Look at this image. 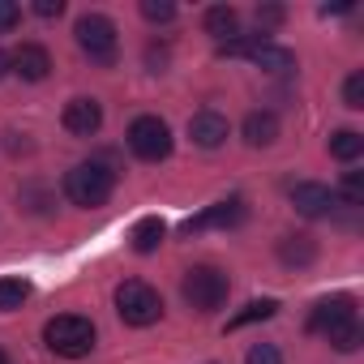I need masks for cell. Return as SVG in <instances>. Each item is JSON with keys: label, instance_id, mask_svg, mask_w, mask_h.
Returning <instances> with one entry per match:
<instances>
[{"label": "cell", "instance_id": "f546056e", "mask_svg": "<svg viewBox=\"0 0 364 364\" xmlns=\"http://www.w3.org/2000/svg\"><path fill=\"white\" fill-rule=\"evenodd\" d=\"M0 364H9V355H5V351H0Z\"/></svg>", "mask_w": 364, "mask_h": 364}, {"label": "cell", "instance_id": "5b68a950", "mask_svg": "<svg viewBox=\"0 0 364 364\" xmlns=\"http://www.w3.org/2000/svg\"><path fill=\"white\" fill-rule=\"evenodd\" d=\"M73 39H77V48H82L90 60H99V65H112V60H116V22H112V18H103V14H82L77 26H73Z\"/></svg>", "mask_w": 364, "mask_h": 364}, {"label": "cell", "instance_id": "6da1fadb", "mask_svg": "<svg viewBox=\"0 0 364 364\" xmlns=\"http://www.w3.org/2000/svg\"><path fill=\"white\" fill-rule=\"evenodd\" d=\"M43 343H48V351H56L65 360H82L95 351V321L77 317V313H60L43 326Z\"/></svg>", "mask_w": 364, "mask_h": 364}, {"label": "cell", "instance_id": "d4e9b609", "mask_svg": "<svg viewBox=\"0 0 364 364\" xmlns=\"http://www.w3.org/2000/svg\"><path fill=\"white\" fill-rule=\"evenodd\" d=\"M343 202H347V206H360V202H364V176H360V171H347V176H343Z\"/></svg>", "mask_w": 364, "mask_h": 364}, {"label": "cell", "instance_id": "3957f363", "mask_svg": "<svg viewBox=\"0 0 364 364\" xmlns=\"http://www.w3.org/2000/svg\"><path fill=\"white\" fill-rule=\"evenodd\" d=\"M116 313H120L124 326H137V330L154 326L163 317V296L150 283H141V279H124L116 287Z\"/></svg>", "mask_w": 364, "mask_h": 364}, {"label": "cell", "instance_id": "30bf717a", "mask_svg": "<svg viewBox=\"0 0 364 364\" xmlns=\"http://www.w3.org/2000/svg\"><path fill=\"white\" fill-rule=\"evenodd\" d=\"M60 120H65V129H69L73 137H95V133L103 129V107H99L95 99H69Z\"/></svg>", "mask_w": 364, "mask_h": 364}, {"label": "cell", "instance_id": "277c9868", "mask_svg": "<svg viewBox=\"0 0 364 364\" xmlns=\"http://www.w3.org/2000/svg\"><path fill=\"white\" fill-rule=\"evenodd\" d=\"M180 291H185V300H189L198 313H215V309H223V300H228V274L215 270V266H189Z\"/></svg>", "mask_w": 364, "mask_h": 364}, {"label": "cell", "instance_id": "44dd1931", "mask_svg": "<svg viewBox=\"0 0 364 364\" xmlns=\"http://www.w3.org/2000/svg\"><path fill=\"white\" fill-rule=\"evenodd\" d=\"M31 300V283L26 279H0V313H14Z\"/></svg>", "mask_w": 364, "mask_h": 364}, {"label": "cell", "instance_id": "8fae6325", "mask_svg": "<svg viewBox=\"0 0 364 364\" xmlns=\"http://www.w3.org/2000/svg\"><path fill=\"white\" fill-rule=\"evenodd\" d=\"M351 317H355V300H351V296H326V300L313 304V313H309V330L326 334L330 326L351 321Z\"/></svg>", "mask_w": 364, "mask_h": 364}, {"label": "cell", "instance_id": "f1b7e54d", "mask_svg": "<svg viewBox=\"0 0 364 364\" xmlns=\"http://www.w3.org/2000/svg\"><path fill=\"white\" fill-rule=\"evenodd\" d=\"M5 73H9V56H5V52H0V77H5Z\"/></svg>", "mask_w": 364, "mask_h": 364}, {"label": "cell", "instance_id": "e0dca14e", "mask_svg": "<svg viewBox=\"0 0 364 364\" xmlns=\"http://www.w3.org/2000/svg\"><path fill=\"white\" fill-rule=\"evenodd\" d=\"M279 257H283V266H313L317 245H313V236H283L279 240Z\"/></svg>", "mask_w": 364, "mask_h": 364}, {"label": "cell", "instance_id": "52a82bcc", "mask_svg": "<svg viewBox=\"0 0 364 364\" xmlns=\"http://www.w3.org/2000/svg\"><path fill=\"white\" fill-rule=\"evenodd\" d=\"M245 219H249L245 198H228V202H215V206H206L202 215L185 219V236H193V232H210V228H240Z\"/></svg>", "mask_w": 364, "mask_h": 364}, {"label": "cell", "instance_id": "484cf974", "mask_svg": "<svg viewBox=\"0 0 364 364\" xmlns=\"http://www.w3.org/2000/svg\"><path fill=\"white\" fill-rule=\"evenodd\" d=\"M22 22V9L14 5V0H0V35H5V31H14Z\"/></svg>", "mask_w": 364, "mask_h": 364}, {"label": "cell", "instance_id": "603a6c76", "mask_svg": "<svg viewBox=\"0 0 364 364\" xmlns=\"http://www.w3.org/2000/svg\"><path fill=\"white\" fill-rule=\"evenodd\" d=\"M245 364H283V351L274 343H253L245 351Z\"/></svg>", "mask_w": 364, "mask_h": 364}, {"label": "cell", "instance_id": "cb8c5ba5", "mask_svg": "<svg viewBox=\"0 0 364 364\" xmlns=\"http://www.w3.org/2000/svg\"><path fill=\"white\" fill-rule=\"evenodd\" d=\"M141 18L146 22H171L176 5H171V0H141Z\"/></svg>", "mask_w": 364, "mask_h": 364}, {"label": "cell", "instance_id": "2e32d148", "mask_svg": "<svg viewBox=\"0 0 364 364\" xmlns=\"http://www.w3.org/2000/svg\"><path fill=\"white\" fill-rule=\"evenodd\" d=\"M129 240H133V253H141V257H146V253H154V249L167 240V228H163V219L146 215V219H137V223H133V236H129Z\"/></svg>", "mask_w": 364, "mask_h": 364}, {"label": "cell", "instance_id": "8992f818", "mask_svg": "<svg viewBox=\"0 0 364 364\" xmlns=\"http://www.w3.org/2000/svg\"><path fill=\"white\" fill-rule=\"evenodd\" d=\"M124 137H129V150H133L137 159H146V163H159V159L171 154V129H167V120H159V116H137Z\"/></svg>", "mask_w": 364, "mask_h": 364}, {"label": "cell", "instance_id": "d6986e66", "mask_svg": "<svg viewBox=\"0 0 364 364\" xmlns=\"http://www.w3.org/2000/svg\"><path fill=\"white\" fill-rule=\"evenodd\" d=\"M274 313H279V300H270V296H266V300H249V304L228 321V330H245V326H253V321H270Z\"/></svg>", "mask_w": 364, "mask_h": 364}, {"label": "cell", "instance_id": "9a60e30c", "mask_svg": "<svg viewBox=\"0 0 364 364\" xmlns=\"http://www.w3.org/2000/svg\"><path fill=\"white\" fill-rule=\"evenodd\" d=\"M202 26H206V35H215L219 43H228V39L240 35V14H236L232 5H215V9H206Z\"/></svg>", "mask_w": 364, "mask_h": 364}, {"label": "cell", "instance_id": "ffe728a7", "mask_svg": "<svg viewBox=\"0 0 364 364\" xmlns=\"http://www.w3.org/2000/svg\"><path fill=\"white\" fill-rule=\"evenodd\" d=\"M326 338H330V347H334V351H343V355H347V351H355V347L364 343V334H360V321H355V317H351V321L330 326V330H326Z\"/></svg>", "mask_w": 364, "mask_h": 364}, {"label": "cell", "instance_id": "4316f807", "mask_svg": "<svg viewBox=\"0 0 364 364\" xmlns=\"http://www.w3.org/2000/svg\"><path fill=\"white\" fill-rule=\"evenodd\" d=\"M279 22H283V9L279 5H257V26L262 31H274Z\"/></svg>", "mask_w": 364, "mask_h": 364}, {"label": "cell", "instance_id": "7a4b0ae2", "mask_svg": "<svg viewBox=\"0 0 364 364\" xmlns=\"http://www.w3.org/2000/svg\"><path fill=\"white\" fill-rule=\"evenodd\" d=\"M112 189H116V171L103 167V163H77V167L65 176L69 202H73V206H86V210L103 206V202L112 198Z\"/></svg>", "mask_w": 364, "mask_h": 364}, {"label": "cell", "instance_id": "7c38bea8", "mask_svg": "<svg viewBox=\"0 0 364 364\" xmlns=\"http://www.w3.org/2000/svg\"><path fill=\"white\" fill-rule=\"evenodd\" d=\"M228 116H219V112H198L193 120H189V137H193V146H202V150H219L223 141H228Z\"/></svg>", "mask_w": 364, "mask_h": 364}, {"label": "cell", "instance_id": "5bb4252c", "mask_svg": "<svg viewBox=\"0 0 364 364\" xmlns=\"http://www.w3.org/2000/svg\"><path fill=\"white\" fill-rule=\"evenodd\" d=\"M274 137H279V116H274V112H249V116H245V141H249L253 150L274 146Z\"/></svg>", "mask_w": 364, "mask_h": 364}, {"label": "cell", "instance_id": "83f0119b", "mask_svg": "<svg viewBox=\"0 0 364 364\" xmlns=\"http://www.w3.org/2000/svg\"><path fill=\"white\" fill-rule=\"evenodd\" d=\"M35 14L39 18H60L65 14V0H35Z\"/></svg>", "mask_w": 364, "mask_h": 364}, {"label": "cell", "instance_id": "7402d4cb", "mask_svg": "<svg viewBox=\"0 0 364 364\" xmlns=\"http://www.w3.org/2000/svg\"><path fill=\"white\" fill-rule=\"evenodd\" d=\"M343 103L351 107V112H360L364 107V73L355 69V73H347V82H343Z\"/></svg>", "mask_w": 364, "mask_h": 364}, {"label": "cell", "instance_id": "4fadbf2b", "mask_svg": "<svg viewBox=\"0 0 364 364\" xmlns=\"http://www.w3.org/2000/svg\"><path fill=\"white\" fill-rule=\"evenodd\" d=\"M249 60L257 65V69H266V73H296V52H287V48H279V43H270V39H262L253 52H249Z\"/></svg>", "mask_w": 364, "mask_h": 364}, {"label": "cell", "instance_id": "9c48e42d", "mask_svg": "<svg viewBox=\"0 0 364 364\" xmlns=\"http://www.w3.org/2000/svg\"><path fill=\"white\" fill-rule=\"evenodd\" d=\"M9 69L22 77V82H43L52 73V52L43 43H18V52L9 56Z\"/></svg>", "mask_w": 364, "mask_h": 364}, {"label": "cell", "instance_id": "ba28073f", "mask_svg": "<svg viewBox=\"0 0 364 364\" xmlns=\"http://www.w3.org/2000/svg\"><path fill=\"white\" fill-rule=\"evenodd\" d=\"M291 206H296V215H304V219H326V215L338 206V193L326 189V185H317V180H304V185L291 189Z\"/></svg>", "mask_w": 364, "mask_h": 364}, {"label": "cell", "instance_id": "ac0fdd59", "mask_svg": "<svg viewBox=\"0 0 364 364\" xmlns=\"http://www.w3.org/2000/svg\"><path fill=\"white\" fill-rule=\"evenodd\" d=\"M364 154V133H355V129H338V133H330V159H338V163H355Z\"/></svg>", "mask_w": 364, "mask_h": 364}]
</instances>
